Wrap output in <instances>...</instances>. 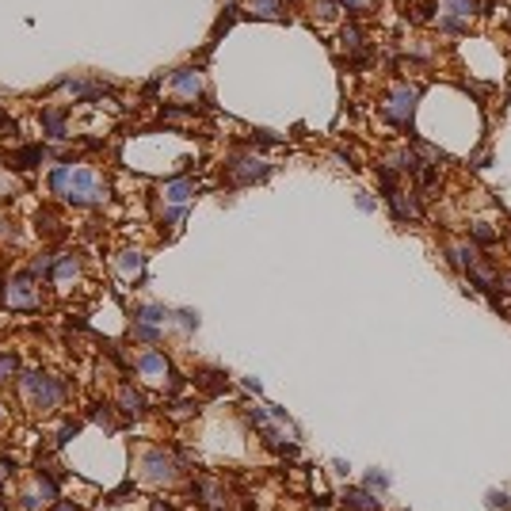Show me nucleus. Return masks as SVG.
Segmentation results:
<instances>
[{
    "label": "nucleus",
    "instance_id": "obj_1",
    "mask_svg": "<svg viewBox=\"0 0 511 511\" xmlns=\"http://www.w3.org/2000/svg\"><path fill=\"white\" fill-rule=\"evenodd\" d=\"M20 389L31 397V404H35L38 412L58 409L61 397H65V382H58V378H50V374H38V370H35V374H23Z\"/></svg>",
    "mask_w": 511,
    "mask_h": 511
},
{
    "label": "nucleus",
    "instance_id": "obj_2",
    "mask_svg": "<svg viewBox=\"0 0 511 511\" xmlns=\"http://www.w3.org/2000/svg\"><path fill=\"white\" fill-rule=\"evenodd\" d=\"M103 195H107V188L100 183V176H96L92 168H73L69 188H65L61 199L73 202V206H92V202H103Z\"/></svg>",
    "mask_w": 511,
    "mask_h": 511
},
{
    "label": "nucleus",
    "instance_id": "obj_3",
    "mask_svg": "<svg viewBox=\"0 0 511 511\" xmlns=\"http://www.w3.org/2000/svg\"><path fill=\"white\" fill-rule=\"evenodd\" d=\"M416 100H420V88L416 84H397L393 92L386 96L382 115L389 119V123H397V126H409L412 115H416Z\"/></svg>",
    "mask_w": 511,
    "mask_h": 511
},
{
    "label": "nucleus",
    "instance_id": "obj_4",
    "mask_svg": "<svg viewBox=\"0 0 511 511\" xmlns=\"http://www.w3.org/2000/svg\"><path fill=\"white\" fill-rule=\"evenodd\" d=\"M4 305H12V310H38V287H35V275L23 271V275H12V279L4 282Z\"/></svg>",
    "mask_w": 511,
    "mask_h": 511
},
{
    "label": "nucleus",
    "instance_id": "obj_5",
    "mask_svg": "<svg viewBox=\"0 0 511 511\" xmlns=\"http://www.w3.org/2000/svg\"><path fill=\"white\" fill-rule=\"evenodd\" d=\"M142 469H145V481H149V485H168V481H176V477H180V466H176V458H172L168 450H160V447L145 450Z\"/></svg>",
    "mask_w": 511,
    "mask_h": 511
},
{
    "label": "nucleus",
    "instance_id": "obj_6",
    "mask_svg": "<svg viewBox=\"0 0 511 511\" xmlns=\"http://www.w3.org/2000/svg\"><path fill=\"white\" fill-rule=\"evenodd\" d=\"M477 0H443L439 4V31H462L477 15Z\"/></svg>",
    "mask_w": 511,
    "mask_h": 511
},
{
    "label": "nucleus",
    "instance_id": "obj_7",
    "mask_svg": "<svg viewBox=\"0 0 511 511\" xmlns=\"http://www.w3.org/2000/svg\"><path fill=\"white\" fill-rule=\"evenodd\" d=\"M229 176L233 183H256L271 176V160H259V157H229Z\"/></svg>",
    "mask_w": 511,
    "mask_h": 511
},
{
    "label": "nucleus",
    "instance_id": "obj_8",
    "mask_svg": "<svg viewBox=\"0 0 511 511\" xmlns=\"http://www.w3.org/2000/svg\"><path fill=\"white\" fill-rule=\"evenodd\" d=\"M386 202H389V210H393V218L397 222H412V218H420V202H416V195H404L401 188H389L386 191Z\"/></svg>",
    "mask_w": 511,
    "mask_h": 511
},
{
    "label": "nucleus",
    "instance_id": "obj_9",
    "mask_svg": "<svg viewBox=\"0 0 511 511\" xmlns=\"http://www.w3.org/2000/svg\"><path fill=\"white\" fill-rule=\"evenodd\" d=\"M340 504H344L347 511H382V500H378L370 489H363V485H351V489L340 492Z\"/></svg>",
    "mask_w": 511,
    "mask_h": 511
},
{
    "label": "nucleus",
    "instance_id": "obj_10",
    "mask_svg": "<svg viewBox=\"0 0 511 511\" xmlns=\"http://www.w3.org/2000/svg\"><path fill=\"white\" fill-rule=\"evenodd\" d=\"M168 370H172L168 355H160V351H142V355H137V374L153 378V382H165Z\"/></svg>",
    "mask_w": 511,
    "mask_h": 511
},
{
    "label": "nucleus",
    "instance_id": "obj_11",
    "mask_svg": "<svg viewBox=\"0 0 511 511\" xmlns=\"http://www.w3.org/2000/svg\"><path fill=\"white\" fill-rule=\"evenodd\" d=\"M172 88L183 96V100H199L206 88H202V73L199 69H176L172 73Z\"/></svg>",
    "mask_w": 511,
    "mask_h": 511
},
{
    "label": "nucleus",
    "instance_id": "obj_12",
    "mask_svg": "<svg viewBox=\"0 0 511 511\" xmlns=\"http://www.w3.org/2000/svg\"><path fill=\"white\" fill-rule=\"evenodd\" d=\"M165 202L168 206H188V202L195 199V195H199V183L195 180H172V183H165Z\"/></svg>",
    "mask_w": 511,
    "mask_h": 511
},
{
    "label": "nucleus",
    "instance_id": "obj_13",
    "mask_svg": "<svg viewBox=\"0 0 511 511\" xmlns=\"http://www.w3.org/2000/svg\"><path fill=\"white\" fill-rule=\"evenodd\" d=\"M119 412H126V416H145V412H149L145 393H137L134 386H123L119 389Z\"/></svg>",
    "mask_w": 511,
    "mask_h": 511
},
{
    "label": "nucleus",
    "instance_id": "obj_14",
    "mask_svg": "<svg viewBox=\"0 0 511 511\" xmlns=\"http://www.w3.org/2000/svg\"><path fill=\"white\" fill-rule=\"evenodd\" d=\"M477 256H481V252H477V245H450L447 248V264L454 267V271H462V275L477 264Z\"/></svg>",
    "mask_w": 511,
    "mask_h": 511
},
{
    "label": "nucleus",
    "instance_id": "obj_15",
    "mask_svg": "<svg viewBox=\"0 0 511 511\" xmlns=\"http://www.w3.org/2000/svg\"><path fill=\"white\" fill-rule=\"evenodd\" d=\"M43 157H46L43 145H23V149L8 153V165L12 168H35V165H43Z\"/></svg>",
    "mask_w": 511,
    "mask_h": 511
},
{
    "label": "nucleus",
    "instance_id": "obj_16",
    "mask_svg": "<svg viewBox=\"0 0 511 511\" xmlns=\"http://www.w3.org/2000/svg\"><path fill=\"white\" fill-rule=\"evenodd\" d=\"M130 340H134V344H149V347H157V344H160V324L134 321V324H130Z\"/></svg>",
    "mask_w": 511,
    "mask_h": 511
},
{
    "label": "nucleus",
    "instance_id": "obj_17",
    "mask_svg": "<svg viewBox=\"0 0 511 511\" xmlns=\"http://www.w3.org/2000/svg\"><path fill=\"white\" fill-rule=\"evenodd\" d=\"M389 485H393V477H389V469H367V477H363V489H370L374 496H386Z\"/></svg>",
    "mask_w": 511,
    "mask_h": 511
},
{
    "label": "nucleus",
    "instance_id": "obj_18",
    "mask_svg": "<svg viewBox=\"0 0 511 511\" xmlns=\"http://www.w3.org/2000/svg\"><path fill=\"white\" fill-rule=\"evenodd\" d=\"M248 15H259V20H279L282 15V0H245Z\"/></svg>",
    "mask_w": 511,
    "mask_h": 511
},
{
    "label": "nucleus",
    "instance_id": "obj_19",
    "mask_svg": "<svg viewBox=\"0 0 511 511\" xmlns=\"http://www.w3.org/2000/svg\"><path fill=\"white\" fill-rule=\"evenodd\" d=\"M43 130H46L50 137H69V130H65V111L46 107V111H43Z\"/></svg>",
    "mask_w": 511,
    "mask_h": 511
},
{
    "label": "nucleus",
    "instance_id": "obj_20",
    "mask_svg": "<svg viewBox=\"0 0 511 511\" xmlns=\"http://www.w3.org/2000/svg\"><path fill=\"white\" fill-rule=\"evenodd\" d=\"M168 317H172V313L165 310V305H137V313H134V321H145V324H165Z\"/></svg>",
    "mask_w": 511,
    "mask_h": 511
},
{
    "label": "nucleus",
    "instance_id": "obj_21",
    "mask_svg": "<svg viewBox=\"0 0 511 511\" xmlns=\"http://www.w3.org/2000/svg\"><path fill=\"white\" fill-rule=\"evenodd\" d=\"M80 275V259L77 256H61L58 264H54V279L58 282H69V279H77Z\"/></svg>",
    "mask_w": 511,
    "mask_h": 511
},
{
    "label": "nucleus",
    "instance_id": "obj_22",
    "mask_svg": "<svg viewBox=\"0 0 511 511\" xmlns=\"http://www.w3.org/2000/svg\"><path fill=\"white\" fill-rule=\"evenodd\" d=\"M142 267H145V256L142 252H123V256H119V271H123L126 279L142 275Z\"/></svg>",
    "mask_w": 511,
    "mask_h": 511
},
{
    "label": "nucleus",
    "instance_id": "obj_23",
    "mask_svg": "<svg viewBox=\"0 0 511 511\" xmlns=\"http://www.w3.org/2000/svg\"><path fill=\"white\" fill-rule=\"evenodd\" d=\"M485 508L489 511H511V492L508 489H489L485 492Z\"/></svg>",
    "mask_w": 511,
    "mask_h": 511
},
{
    "label": "nucleus",
    "instance_id": "obj_24",
    "mask_svg": "<svg viewBox=\"0 0 511 511\" xmlns=\"http://www.w3.org/2000/svg\"><path fill=\"white\" fill-rule=\"evenodd\" d=\"M38 492H43L46 504H58V481H54L46 469H38Z\"/></svg>",
    "mask_w": 511,
    "mask_h": 511
},
{
    "label": "nucleus",
    "instance_id": "obj_25",
    "mask_svg": "<svg viewBox=\"0 0 511 511\" xmlns=\"http://www.w3.org/2000/svg\"><path fill=\"white\" fill-rule=\"evenodd\" d=\"M54 264H58V256H50V252L35 256V259H31V275H35V279L43 275V279H46V275H54Z\"/></svg>",
    "mask_w": 511,
    "mask_h": 511
},
{
    "label": "nucleus",
    "instance_id": "obj_26",
    "mask_svg": "<svg viewBox=\"0 0 511 511\" xmlns=\"http://www.w3.org/2000/svg\"><path fill=\"white\" fill-rule=\"evenodd\" d=\"M69 172H73L69 165H58V168L50 172V191H54V195H65V188H69Z\"/></svg>",
    "mask_w": 511,
    "mask_h": 511
},
{
    "label": "nucleus",
    "instance_id": "obj_27",
    "mask_svg": "<svg viewBox=\"0 0 511 511\" xmlns=\"http://www.w3.org/2000/svg\"><path fill=\"white\" fill-rule=\"evenodd\" d=\"M469 237H473V245H492V241H496V229H489L485 222H477V225H469Z\"/></svg>",
    "mask_w": 511,
    "mask_h": 511
},
{
    "label": "nucleus",
    "instance_id": "obj_28",
    "mask_svg": "<svg viewBox=\"0 0 511 511\" xmlns=\"http://www.w3.org/2000/svg\"><path fill=\"white\" fill-rule=\"evenodd\" d=\"M88 416H92V424H100V427H115V416H111V409L107 404H92V412H88Z\"/></svg>",
    "mask_w": 511,
    "mask_h": 511
},
{
    "label": "nucleus",
    "instance_id": "obj_29",
    "mask_svg": "<svg viewBox=\"0 0 511 511\" xmlns=\"http://www.w3.org/2000/svg\"><path fill=\"white\" fill-rule=\"evenodd\" d=\"M15 370H20V359H15L12 351H0V382H4V378H12Z\"/></svg>",
    "mask_w": 511,
    "mask_h": 511
},
{
    "label": "nucleus",
    "instance_id": "obj_30",
    "mask_svg": "<svg viewBox=\"0 0 511 511\" xmlns=\"http://www.w3.org/2000/svg\"><path fill=\"white\" fill-rule=\"evenodd\" d=\"M252 137H256L259 145H282V142H287V137H279V134H275V130H256Z\"/></svg>",
    "mask_w": 511,
    "mask_h": 511
},
{
    "label": "nucleus",
    "instance_id": "obj_31",
    "mask_svg": "<svg viewBox=\"0 0 511 511\" xmlns=\"http://www.w3.org/2000/svg\"><path fill=\"white\" fill-rule=\"evenodd\" d=\"M344 46H347V50H359V46H363L359 27H344Z\"/></svg>",
    "mask_w": 511,
    "mask_h": 511
},
{
    "label": "nucleus",
    "instance_id": "obj_32",
    "mask_svg": "<svg viewBox=\"0 0 511 511\" xmlns=\"http://www.w3.org/2000/svg\"><path fill=\"white\" fill-rule=\"evenodd\" d=\"M183 218H188V206H172V210H165V218H160V222H168V225H180Z\"/></svg>",
    "mask_w": 511,
    "mask_h": 511
},
{
    "label": "nucleus",
    "instance_id": "obj_33",
    "mask_svg": "<svg viewBox=\"0 0 511 511\" xmlns=\"http://www.w3.org/2000/svg\"><path fill=\"white\" fill-rule=\"evenodd\" d=\"M176 317H180V324H183V328H199V313H195V310H180V313H176Z\"/></svg>",
    "mask_w": 511,
    "mask_h": 511
},
{
    "label": "nucleus",
    "instance_id": "obj_34",
    "mask_svg": "<svg viewBox=\"0 0 511 511\" xmlns=\"http://www.w3.org/2000/svg\"><path fill=\"white\" fill-rule=\"evenodd\" d=\"M355 206H359L363 214H374V210H378V202L370 199V195H355Z\"/></svg>",
    "mask_w": 511,
    "mask_h": 511
},
{
    "label": "nucleus",
    "instance_id": "obj_35",
    "mask_svg": "<svg viewBox=\"0 0 511 511\" xmlns=\"http://www.w3.org/2000/svg\"><path fill=\"white\" fill-rule=\"evenodd\" d=\"M77 432H80V424H65L61 432H58V443H69V439H77Z\"/></svg>",
    "mask_w": 511,
    "mask_h": 511
},
{
    "label": "nucleus",
    "instance_id": "obj_36",
    "mask_svg": "<svg viewBox=\"0 0 511 511\" xmlns=\"http://www.w3.org/2000/svg\"><path fill=\"white\" fill-rule=\"evenodd\" d=\"M245 389H248V393H256V397L264 393V386H259V378H256V374H248V378H245Z\"/></svg>",
    "mask_w": 511,
    "mask_h": 511
},
{
    "label": "nucleus",
    "instance_id": "obj_37",
    "mask_svg": "<svg viewBox=\"0 0 511 511\" xmlns=\"http://www.w3.org/2000/svg\"><path fill=\"white\" fill-rule=\"evenodd\" d=\"M336 4L351 8V12H367V0H336Z\"/></svg>",
    "mask_w": 511,
    "mask_h": 511
},
{
    "label": "nucleus",
    "instance_id": "obj_38",
    "mask_svg": "<svg viewBox=\"0 0 511 511\" xmlns=\"http://www.w3.org/2000/svg\"><path fill=\"white\" fill-rule=\"evenodd\" d=\"M347 469H351V466H347V462H344V458H332V473H340V477H347Z\"/></svg>",
    "mask_w": 511,
    "mask_h": 511
},
{
    "label": "nucleus",
    "instance_id": "obj_39",
    "mask_svg": "<svg viewBox=\"0 0 511 511\" xmlns=\"http://www.w3.org/2000/svg\"><path fill=\"white\" fill-rule=\"evenodd\" d=\"M54 511H77V504H73V500H58V508Z\"/></svg>",
    "mask_w": 511,
    "mask_h": 511
},
{
    "label": "nucleus",
    "instance_id": "obj_40",
    "mask_svg": "<svg viewBox=\"0 0 511 511\" xmlns=\"http://www.w3.org/2000/svg\"><path fill=\"white\" fill-rule=\"evenodd\" d=\"M153 511H172V508H168V504H160V500H157V504H153Z\"/></svg>",
    "mask_w": 511,
    "mask_h": 511
},
{
    "label": "nucleus",
    "instance_id": "obj_41",
    "mask_svg": "<svg viewBox=\"0 0 511 511\" xmlns=\"http://www.w3.org/2000/svg\"><path fill=\"white\" fill-rule=\"evenodd\" d=\"M0 123H8V119H4V111H0Z\"/></svg>",
    "mask_w": 511,
    "mask_h": 511
},
{
    "label": "nucleus",
    "instance_id": "obj_42",
    "mask_svg": "<svg viewBox=\"0 0 511 511\" xmlns=\"http://www.w3.org/2000/svg\"><path fill=\"white\" fill-rule=\"evenodd\" d=\"M0 511H4V500H0Z\"/></svg>",
    "mask_w": 511,
    "mask_h": 511
}]
</instances>
